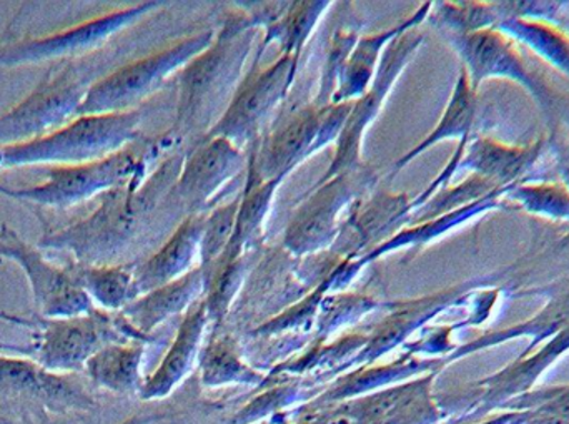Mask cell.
<instances>
[{"instance_id":"obj_1","label":"cell","mask_w":569,"mask_h":424,"mask_svg":"<svg viewBox=\"0 0 569 424\" xmlns=\"http://www.w3.org/2000/svg\"><path fill=\"white\" fill-rule=\"evenodd\" d=\"M182 162V157H170L157 169L103 193L90 215L46 230L37 246L69 253L83 265H122L120 260L149 240L156 226L179 215L186 219L172 193Z\"/></svg>"},{"instance_id":"obj_2","label":"cell","mask_w":569,"mask_h":424,"mask_svg":"<svg viewBox=\"0 0 569 424\" xmlns=\"http://www.w3.org/2000/svg\"><path fill=\"white\" fill-rule=\"evenodd\" d=\"M259 30L246 12L233 13L216 33L212 46L180 70L172 129L177 140L190 137L202 142L219 122L242 83Z\"/></svg>"},{"instance_id":"obj_3","label":"cell","mask_w":569,"mask_h":424,"mask_svg":"<svg viewBox=\"0 0 569 424\" xmlns=\"http://www.w3.org/2000/svg\"><path fill=\"white\" fill-rule=\"evenodd\" d=\"M176 142L172 130L156 139H140L122 152L97 162L52 166L42 182L27 189H12L0 183V195L47 209H72L130 182L139 173L150 172L157 159Z\"/></svg>"},{"instance_id":"obj_4","label":"cell","mask_w":569,"mask_h":424,"mask_svg":"<svg viewBox=\"0 0 569 424\" xmlns=\"http://www.w3.org/2000/svg\"><path fill=\"white\" fill-rule=\"evenodd\" d=\"M142 122V109L76 117L49 135L19 145L2 147V169L97 162L139 142Z\"/></svg>"},{"instance_id":"obj_5","label":"cell","mask_w":569,"mask_h":424,"mask_svg":"<svg viewBox=\"0 0 569 424\" xmlns=\"http://www.w3.org/2000/svg\"><path fill=\"white\" fill-rule=\"evenodd\" d=\"M93 83L83 59L52 63L26 99L0 113V149L32 142L72 122Z\"/></svg>"},{"instance_id":"obj_6","label":"cell","mask_w":569,"mask_h":424,"mask_svg":"<svg viewBox=\"0 0 569 424\" xmlns=\"http://www.w3.org/2000/svg\"><path fill=\"white\" fill-rule=\"evenodd\" d=\"M120 313L93 309L72 319H36L29 356L57 375L83 372L86 363L103 346L122 342H149Z\"/></svg>"},{"instance_id":"obj_7","label":"cell","mask_w":569,"mask_h":424,"mask_svg":"<svg viewBox=\"0 0 569 424\" xmlns=\"http://www.w3.org/2000/svg\"><path fill=\"white\" fill-rule=\"evenodd\" d=\"M353 102L317 107L313 103L284 117L253 147L247 169L260 180H284L300 163L337 143Z\"/></svg>"},{"instance_id":"obj_8","label":"cell","mask_w":569,"mask_h":424,"mask_svg":"<svg viewBox=\"0 0 569 424\" xmlns=\"http://www.w3.org/2000/svg\"><path fill=\"white\" fill-rule=\"evenodd\" d=\"M213 39L216 30H203L169 49L133 60L102 79H97L87 92L77 117L139 109L140 103L153 95L170 75L180 72L187 63L206 52Z\"/></svg>"},{"instance_id":"obj_9","label":"cell","mask_w":569,"mask_h":424,"mask_svg":"<svg viewBox=\"0 0 569 424\" xmlns=\"http://www.w3.org/2000/svg\"><path fill=\"white\" fill-rule=\"evenodd\" d=\"M377 175L370 166L341 173L328 182L315 183L300 199V205L284 230L283 249L290 255H317L327 252L340 233V215L373 189Z\"/></svg>"},{"instance_id":"obj_10","label":"cell","mask_w":569,"mask_h":424,"mask_svg":"<svg viewBox=\"0 0 569 424\" xmlns=\"http://www.w3.org/2000/svg\"><path fill=\"white\" fill-rule=\"evenodd\" d=\"M443 39L460 57L470 80L471 89L478 93L487 80H508L527 90L533 97L547 119L553 127L558 99L550 85L531 72L521 55L520 47L513 39L498 29L478 30L471 33H445Z\"/></svg>"},{"instance_id":"obj_11","label":"cell","mask_w":569,"mask_h":424,"mask_svg":"<svg viewBox=\"0 0 569 424\" xmlns=\"http://www.w3.org/2000/svg\"><path fill=\"white\" fill-rule=\"evenodd\" d=\"M162 6V2H142L129 9L93 17L86 22L47 33V36L23 37V39L2 42L0 43V69L83 59L106 46L113 36Z\"/></svg>"},{"instance_id":"obj_12","label":"cell","mask_w":569,"mask_h":424,"mask_svg":"<svg viewBox=\"0 0 569 424\" xmlns=\"http://www.w3.org/2000/svg\"><path fill=\"white\" fill-rule=\"evenodd\" d=\"M260 57L262 52L259 50L256 62L243 77L232 102L206 139L223 137L243 149L259 140L260 132L269 125L273 112L287 99L297 77L300 55L280 53L272 65L259 70Z\"/></svg>"},{"instance_id":"obj_13","label":"cell","mask_w":569,"mask_h":424,"mask_svg":"<svg viewBox=\"0 0 569 424\" xmlns=\"http://www.w3.org/2000/svg\"><path fill=\"white\" fill-rule=\"evenodd\" d=\"M423 42V33L417 32V29H411L398 36L385 49L373 83L361 99L355 100L350 115H348L343 130L338 137L337 152H335L333 160H331L327 172L318 180L317 185L328 182V180L335 179L341 173L353 172V170L365 166L363 155H361L365 132L383 109V103L387 102L398 77L407 69L408 63L411 62Z\"/></svg>"},{"instance_id":"obj_14","label":"cell","mask_w":569,"mask_h":424,"mask_svg":"<svg viewBox=\"0 0 569 424\" xmlns=\"http://www.w3.org/2000/svg\"><path fill=\"white\" fill-rule=\"evenodd\" d=\"M0 256L26 273L39 319H72L96 309L69 269L47 260L39 246L23 242L6 223L0 226Z\"/></svg>"},{"instance_id":"obj_15","label":"cell","mask_w":569,"mask_h":424,"mask_svg":"<svg viewBox=\"0 0 569 424\" xmlns=\"http://www.w3.org/2000/svg\"><path fill=\"white\" fill-rule=\"evenodd\" d=\"M247 166L242 147L223 137L193 145L183 159L172 190L186 219L207 215Z\"/></svg>"},{"instance_id":"obj_16","label":"cell","mask_w":569,"mask_h":424,"mask_svg":"<svg viewBox=\"0 0 569 424\" xmlns=\"http://www.w3.org/2000/svg\"><path fill=\"white\" fill-rule=\"evenodd\" d=\"M365 196L350 206V215L341 223L337 242L330 249L338 260H345L343 255L347 260L360 259L410 222L411 200L407 195L383 192L368 200Z\"/></svg>"},{"instance_id":"obj_17","label":"cell","mask_w":569,"mask_h":424,"mask_svg":"<svg viewBox=\"0 0 569 424\" xmlns=\"http://www.w3.org/2000/svg\"><path fill=\"white\" fill-rule=\"evenodd\" d=\"M547 140L538 137L525 145H511L491 137H477L468 142L463 157L457 165L458 172H470L490 180L501 189H510L523 182L543 153Z\"/></svg>"},{"instance_id":"obj_18","label":"cell","mask_w":569,"mask_h":424,"mask_svg":"<svg viewBox=\"0 0 569 424\" xmlns=\"http://www.w3.org/2000/svg\"><path fill=\"white\" fill-rule=\"evenodd\" d=\"M206 216H187L153 255L136 266L137 295H146L167 283L176 282L200 266V243Z\"/></svg>"},{"instance_id":"obj_19","label":"cell","mask_w":569,"mask_h":424,"mask_svg":"<svg viewBox=\"0 0 569 424\" xmlns=\"http://www.w3.org/2000/svg\"><path fill=\"white\" fill-rule=\"evenodd\" d=\"M430 10L431 2L423 3L413 16L408 17L398 26L371 33V36L360 37L341 67L331 103L355 102V100L361 99L373 83L385 49L401 33L417 29V26L428 19Z\"/></svg>"},{"instance_id":"obj_20","label":"cell","mask_w":569,"mask_h":424,"mask_svg":"<svg viewBox=\"0 0 569 424\" xmlns=\"http://www.w3.org/2000/svg\"><path fill=\"white\" fill-rule=\"evenodd\" d=\"M203 296L206 276L203 270L197 266L182 279L139 296L119 313L136 332L150 339V333L157 326L162 325L170 316L189 312Z\"/></svg>"},{"instance_id":"obj_21","label":"cell","mask_w":569,"mask_h":424,"mask_svg":"<svg viewBox=\"0 0 569 424\" xmlns=\"http://www.w3.org/2000/svg\"><path fill=\"white\" fill-rule=\"evenodd\" d=\"M0 393L40 400L52 406L86 405L87 395L66 375L47 372L32 359L0 355Z\"/></svg>"},{"instance_id":"obj_22","label":"cell","mask_w":569,"mask_h":424,"mask_svg":"<svg viewBox=\"0 0 569 424\" xmlns=\"http://www.w3.org/2000/svg\"><path fill=\"white\" fill-rule=\"evenodd\" d=\"M209 322V312L202 299L186 313L176 342L170 346L166 359L162 360L156 373L140 386L139 395L142 400H157L169 395L177 383L186 378L199 355L200 343L206 335Z\"/></svg>"},{"instance_id":"obj_23","label":"cell","mask_w":569,"mask_h":424,"mask_svg":"<svg viewBox=\"0 0 569 424\" xmlns=\"http://www.w3.org/2000/svg\"><path fill=\"white\" fill-rule=\"evenodd\" d=\"M478 113V93L471 89L470 80L463 69L458 73L455 82L453 92L445 107L443 115L438 120L435 129L415 145L410 152L405 153L398 162L395 163L393 173L390 176L400 173L401 169L413 162L421 153L438 145L443 140H458V142H470L473 133L475 123H477Z\"/></svg>"},{"instance_id":"obj_24","label":"cell","mask_w":569,"mask_h":424,"mask_svg":"<svg viewBox=\"0 0 569 424\" xmlns=\"http://www.w3.org/2000/svg\"><path fill=\"white\" fill-rule=\"evenodd\" d=\"M505 193H497V195L490 196V199L481 200V202L465 206V209L457 210V212L438 216V219L418 223V225L410 226V229H401L400 232L395 233L387 242L381 243L377 249L370 250V252L357 259L358 263L365 266L367 263L381 259V256L387 255V253L395 252V250L411 249V246H418V249H420V246L428 245V243L435 242V240L440 239V236L460 229L461 225L478 219V216L497 212V210L507 206Z\"/></svg>"},{"instance_id":"obj_25","label":"cell","mask_w":569,"mask_h":424,"mask_svg":"<svg viewBox=\"0 0 569 424\" xmlns=\"http://www.w3.org/2000/svg\"><path fill=\"white\" fill-rule=\"evenodd\" d=\"M146 343L122 342L103 346L83 366L87 378L113 393L139 392L142 386L140 366H142Z\"/></svg>"},{"instance_id":"obj_26","label":"cell","mask_w":569,"mask_h":424,"mask_svg":"<svg viewBox=\"0 0 569 424\" xmlns=\"http://www.w3.org/2000/svg\"><path fill=\"white\" fill-rule=\"evenodd\" d=\"M69 272L83 292L92 300L93 306L106 312H122L127 305L139 299L136 289V266L83 265L72 262Z\"/></svg>"},{"instance_id":"obj_27","label":"cell","mask_w":569,"mask_h":424,"mask_svg":"<svg viewBox=\"0 0 569 424\" xmlns=\"http://www.w3.org/2000/svg\"><path fill=\"white\" fill-rule=\"evenodd\" d=\"M495 29L547 60L553 69L569 77V33L560 23L547 19L505 17Z\"/></svg>"},{"instance_id":"obj_28","label":"cell","mask_w":569,"mask_h":424,"mask_svg":"<svg viewBox=\"0 0 569 424\" xmlns=\"http://www.w3.org/2000/svg\"><path fill=\"white\" fill-rule=\"evenodd\" d=\"M283 180L260 182L249 169H247L246 192L240 200L239 215H237L236 232H233L230 246L239 252H250L259 249L263 236L267 216L272 209L273 196Z\"/></svg>"},{"instance_id":"obj_29","label":"cell","mask_w":569,"mask_h":424,"mask_svg":"<svg viewBox=\"0 0 569 424\" xmlns=\"http://www.w3.org/2000/svg\"><path fill=\"white\" fill-rule=\"evenodd\" d=\"M328 7H331V2H288L283 16L263 29L266 36L260 52L263 53L270 43L277 42L282 53L301 55Z\"/></svg>"},{"instance_id":"obj_30","label":"cell","mask_w":569,"mask_h":424,"mask_svg":"<svg viewBox=\"0 0 569 424\" xmlns=\"http://www.w3.org/2000/svg\"><path fill=\"white\" fill-rule=\"evenodd\" d=\"M505 202L530 215L569 225V185L561 179L517 183L505 193Z\"/></svg>"},{"instance_id":"obj_31","label":"cell","mask_w":569,"mask_h":424,"mask_svg":"<svg viewBox=\"0 0 569 424\" xmlns=\"http://www.w3.org/2000/svg\"><path fill=\"white\" fill-rule=\"evenodd\" d=\"M508 189L495 185L490 180L481 179L478 175H470L453 186H445L440 192L435 193L420 209L411 213L410 222L413 225L438 219L447 213L457 212L465 206L473 205L481 200L490 199L497 193H505Z\"/></svg>"},{"instance_id":"obj_32","label":"cell","mask_w":569,"mask_h":424,"mask_svg":"<svg viewBox=\"0 0 569 424\" xmlns=\"http://www.w3.org/2000/svg\"><path fill=\"white\" fill-rule=\"evenodd\" d=\"M428 20L445 36L495 29L500 17L493 2H435L431 3Z\"/></svg>"},{"instance_id":"obj_33","label":"cell","mask_w":569,"mask_h":424,"mask_svg":"<svg viewBox=\"0 0 569 424\" xmlns=\"http://www.w3.org/2000/svg\"><path fill=\"white\" fill-rule=\"evenodd\" d=\"M240 200L242 196H237L232 202L217 206L212 212L207 213L202 243H200V269L203 270V276L212 272L213 266L219 263L232 242Z\"/></svg>"},{"instance_id":"obj_34","label":"cell","mask_w":569,"mask_h":424,"mask_svg":"<svg viewBox=\"0 0 569 424\" xmlns=\"http://www.w3.org/2000/svg\"><path fill=\"white\" fill-rule=\"evenodd\" d=\"M203 383L223 385V383L253 382L256 373L240 360L236 342L230 336H220L207 346L202 359Z\"/></svg>"},{"instance_id":"obj_35","label":"cell","mask_w":569,"mask_h":424,"mask_svg":"<svg viewBox=\"0 0 569 424\" xmlns=\"http://www.w3.org/2000/svg\"><path fill=\"white\" fill-rule=\"evenodd\" d=\"M358 39H360V36L355 30H338L333 33L330 47H328L323 72H321L320 90H318L317 99L311 102L313 105H331L341 67H343L345 60L350 55L351 49H353Z\"/></svg>"},{"instance_id":"obj_36","label":"cell","mask_w":569,"mask_h":424,"mask_svg":"<svg viewBox=\"0 0 569 424\" xmlns=\"http://www.w3.org/2000/svg\"><path fill=\"white\" fill-rule=\"evenodd\" d=\"M560 127L561 129H567L568 139L561 140L553 135V139L550 140V145L553 147V149L561 150V152L567 153L569 157V103L563 102V100H560V103H558L551 130L560 129Z\"/></svg>"},{"instance_id":"obj_37","label":"cell","mask_w":569,"mask_h":424,"mask_svg":"<svg viewBox=\"0 0 569 424\" xmlns=\"http://www.w3.org/2000/svg\"><path fill=\"white\" fill-rule=\"evenodd\" d=\"M0 322L10 323V325L27 326V329H33V326H36V319H22V316L10 315V313L6 312H0ZM0 352L29 355V346L9 345V343L0 342Z\"/></svg>"},{"instance_id":"obj_38","label":"cell","mask_w":569,"mask_h":424,"mask_svg":"<svg viewBox=\"0 0 569 424\" xmlns=\"http://www.w3.org/2000/svg\"><path fill=\"white\" fill-rule=\"evenodd\" d=\"M325 424H363V418L358 413H337Z\"/></svg>"},{"instance_id":"obj_39","label":"cell","mask_w":569,"mask_h":424,"mask_svg":"<svg viewBox=\"0 0 569 424\" xmlns=\"http://www.w3.org/2000/svg\"><path fill=\"white\" fill-rule=\"evenodd\" d=\"M557 153L558 170H560V179L569 185V157L561 150L555 149Z\"/></svg>"},{"instance_id":"obj_40","label":"cell","mask_w":569,"mask_h":424,"mask_svg":"<svg viewBox=\"0 0 569 424\" xmlns=\"http://www.w3.org/2000/svg\"><path fill=\"white\" fill-rule=\"evenodd\" d=\"M119 424H149V418H146V416H130V418H127L126 422L119 423Z\"/></svg>"},{"instance_id":"obj_41","label":"cell","mask_w":569,"mask_h":424,"mask_svg":"<svg viewBox=\"0 0 569 424\" xmlns=\"http://www.w3.org/2000/svg\"><path fill=\"white\" fill-rule=\"evenodd\" d=\"M557 23H560V26L569 33V13L565 10V6L563 12H561L560 19L557 20Z\"/></svg>"},{"instance_id":"obj_42","label":"cell","mask_w":569,"mask_h":424,"mask_svg":"<svg viewBox=\"0 0 569 424\" xmlns=\"http://www.w3.org/2000/svg\"><path fill=\"white\" fill-rule=\"evenodd\" d=\"M0 169H2V157H0Z\"/></svg>"}]
</instances>
